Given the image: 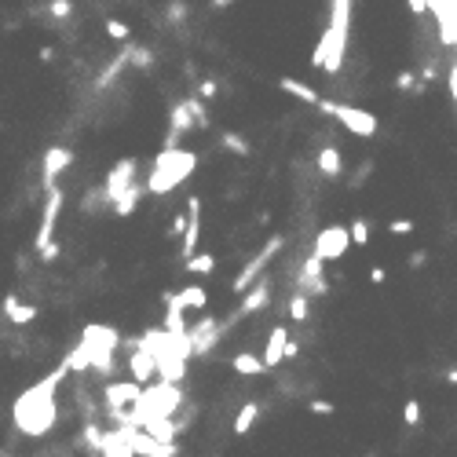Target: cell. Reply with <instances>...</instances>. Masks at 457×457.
<instances>
[{"label":"cell","mask_w":457,"mask_h":457,"mask_svg":"<svg viewBox=\"0 0 457 457\" xmlns=\"http://www.w3.org/2000/svg\"><path fill=\"white\" fill-rule=\"evenodd\" d=\"M66 374H70V369L59 366L51 377H44L40 384H34L23 399L15 402V424L26 435H40V432H48L51 424H55V388H59V380Z\"/></svg>","instance_id":"cell-1"},{"label":"cell","mask_w":457,"mask_h":457,"mask_svg":"<svg viewBox=\"0 0 457 457\" xmlns=\"http://www.w3.org/2000/svg\"><path fill=\"white\" fill-rule=\"evenodd\" d=\"M352 4H333V23L322 34V40L311 51V66H326L329 77H340L344 66V51H348V23H352Z\"/></svg>","instance_id":"cell-2"},{"label":"cell","mask_w":457,"mask_h":457,"mask_svg":"<svg viewBox=\"0 0 457 457\" xmlns=\"http://www.w3.org/2000/svg\"><path fill=\"white\" fill-rule=\"evenodd\" d=\"M198 168V157L190 151H161L154 157V168H151V179H146V190L151 194H168L176 183H183V179Z\"/></svg>","instance_id":"cell-3"},{"label":"cell","mask_w":457,"mask_h":457,"mask_svg":"<svg viewBox=\"0 0 457 457\" xmlns=\"http://www.w3.org/2000/svg\"><path fill=\"white\" fill-rule=\"evenodd\" d=\"M121 344V333L110 326H88L84 329V340L81 348L92 355V366L99 369V374H110L114 369V348Z\"/></svg>","instance_id":"cell-4"},{"label":"cell","mask_w":457,"mask_h":457,"mask_svg":"<svg viewBox=\"0 0 457 457\" xmlns=\"http://www.w3.org/2000/svg\"><path fill=\"white\" fill-rule=\"evenodd\" d=\"M318 110L329 114V118H337L352 135H358V140H374L377 129H380L374 114H369V110H358V106H344V103H329V99H322V103H318Z\"/></svg>","instance_id":"cell-5"},{"label":"cell","mask_w":457,"mask_h":457,"mask_svg":"<svg viewBox=\"0 0 457 457\" xmlns=\"http://www.w3.org/2000/svg\"><path fill=\"white\" fill-rule=\"evenodd\" d=\"M282 246H285V238H282V235H271V238H267V246H263L257 257H252L246 267L238 271V278H235V285H231V289H235V293H249V285H252V282H260L263 267H267V263L274 260V252H278Z\"/></svg>","instance_id":"cell-6"},{"label":"cell","mask_w":457,"mask_h":457,"mask_svg":"<svg viewBox=\"0 0 457 457\" xmlns=\"http://www.w3.org/2000/svg\"><path fill=\"white\" fill-rule=\"evenodd\" d=\"M348 249H352V235H348V227H340V223H329V227L318 231L311 252L326 263V260H340Z\"/></svg>","instance_id":"cell-7"},{"label":"cell","mask_w":457,"mask_h":457,"mask_svg":"<svg viewBox=\"0 0 457 457\" xmlns=\"http://www.w3.org/2000/svg\"><path fill=\"white\" fill-rule=\"evenodd\" d=\"M132 187H135V161H132V157H121V161L114 165V172L106 176V190H103V198L114 205V201H118L121 194H129Z\"/></svg>","instance_id":"cell-8"},{"label":"cell","mask_w":457,"mask_h":457,"mask_svg":"<svg viewBox=\"0 0 457 457\" xmlns=\"http://www.w3.org/2000/svg\"><path fill=\"white\" fill-rule=\"evenodd\" d=\"M59 209H62V190L51 187L48 205H44V220H40V231H37V252H44L51 246V231H55V223H59Z\"/></svg>","instance_id":"cell-9"},{"label":"cell","mask_w":457,"mask_h":457,"mask_svg":"<svg viewBox=\"0 0 457 457\" xmlns=\"http://www.w3.org/2000/svg\"><path fill=\"white\" fill-rule=\"evenodd\" d=\"M165 304L176 311H205L209 307V293L201 285H183L179 293H165Z\"/></svg>","instance_id":"cell-10"},{"label":"cell","mask_w":457,"mask_h":457,"mask_svg":"<svg viewBox=\"0 0 457 457\" xmlns=\"http://www.w3.org/2000/svg\"><path fill=\"white\" fill-rule=\"evenodd\" d=\"M198 238H201V198L187 201V235H183V257H198Z\"/></svg>","instance_id":"cell-11"},{"label":"cell","mask_w":457,"mask_h":457,"mask_svg":"<svg viewBox=\"0 0 457 457\" xmlns=\"http://www.w3.org/2000/svg\"><path fill=\"white\" fill-rule=\"evenodd\" d=\"M143 399V391H140V384H110L106 388V406H110V413L118 421H125V413H121V406H129V402H140ZM129 424V421H125Z\"/></svg>","instance_id":"cell-12"},{"label":"cell","mask_w":457,"mask_h":457,"mask_svg":"<svg viewBox=\"0 0 457 457\" xmlns=\"http://www.w3.org/2000/svg\"><path fill=\"white\" fill-rule=\"evenodd\" d=\"M132 454H143V457H176L179 446L176 443H157L146 432H132Z\"/></svg>","instance_id":"cell-13"},{"label":"cell","mask_w":457,"mask_h":457,"mask_svg":"<svg viewBox=\"0 0 457 457\" xmlns=\"http://www.w3.org/2000/svg\"><path fill=\"white\" fill-rule=\"evenodd\" d=\"M271 300V278H260L252 289L241 296V304H238V315H252V311H263Z\"/></svg>","instance_id":"cell-14"},{"label":"cell","mask_w":457,"mask_h":457,"mask_svg":"<svg viewBox=\"0 0 457 457\" xmlns=\"http://www.w3.org/2000/svg\"><path fill=\"white\" fill-rule=\"evenodd\" d=\"M285 348H289V333H285V326H274L271 337H267V352H263V366H267V369L282 366Z\"/></svg>","instance_id":"cell-15"},{"label":"cell","mask_w":457,"mask_h":457,"mask_svg":"<svg viewBox=\"0 0 457 457\" xmlns=\"http://www.w3.org/2000/svg\"><path fill=\"white\" fill-rule=\"evenodd\" d=\"M129 369H132V384H143V380H151L157 374V358L151 352H143V348H135L129 358Z\"/></svg>","instance_id":"cell-16"},{"label":"cell","mask_w":457,"mask_h":457,"mask_svg":"<svg viewBox=\"0 0 457 457\" xmlns=\"http://www.w3.org/2000/svg\"><path fill=\"white\" fill-rule=\"evenodd\" d=\"M70 161H73V154L66 151V146H51V151L44 154V183H48V190L55 187V176L62 172V168H70Z\"/></svg>","instance_id":"cell-17"},{"label":"cell","mask_w":457,"mask_h":457,"mask_svg":"<svg viewBox=\"0 0 457 457\" xmlns=\"http://www.w3.org/2000/svg\"><path fill=\"white\" fill-rule=\"evenodd\" d=\"M315 168H318L326 179H337L340 172H344V157H340L337 146H322V151H318V157H315Z\"/></svg>","instance_id":"cell-18"},{"label":"cell","mask_w":457,"mask_h":457,"mask_svg":"<svg viewBox=\"0 0 457 457\" xmlns=\"http://www.w3.org/2000/svg\"><path fill=\"white\" fill-rule=\"evenodd\" d=\"M278 88H282L285 95H293V99L307 103V106H318V103H322V95H318L311 84H304V81H296V77H282V81H278Z\"/></svg>","instance_id":"cell-19"},{"label":"cell","mask_w":457,"mask_h":457,"mask_svg":"<svg viewBox=\"0 0 457 457\" xmlns=\"http://www.w3.org/2000/svg\"><path fill=\"white\" fill-rule=\"evenodd\" d=\"M231 369H235V374H241V377H260V374H267L263 358L252 355V352H238L235 358H231Z\"/></svg>","instance_id":"cell-20"},{"label":"cell","mask_w":457,"mask_h":457,"mask_svg":"<svg viewBox=\"0 0 457 457\" xmlns=\"http://www.w3.org/2000/svg\"><path fill=\"white\" fill-rule=\"evenodd\" d=\"M4 311H8V318H12V322H18V326H23V322H34V318H37V307L18 304L15 296H8V300H4Z\"/></svg>","instance_id":"cell-21"},{"label":"cell","mask_w":457,"mask_h":457,"mask_svg":"<svg viewBox=\"0 0 457 457\" xmlns=\"http://www.w3.org/2000/svg\"><path fill=\"white\" fill-rule=\"evenodd\" d=\"M285 315H289L293 322H304V318L311 315V300H307V296L296 289V293L289 296V304H285Z\"/></svg>","instance_id":"cell-22"},{"label":"cell","mask_w":457,"mask_h":457,"mask_svg":"<svg viewBox=\"0 0 457 457\" xmlns=\"http://www.w3.org/2000/svg\"><path fill=\"white\" fill-rule=\"evenodd\" d=\"M257 417H260V406L257 402H246V406L238 410V417H235V435H246L252 424H257Z\"/></svg>","instance_id":"cell-23"},{"label":"cell","mask_w":457,"mask_h":457,"mask_svg":"<svg viewBox=\"0 0 457 457\" xmlns=\"http://www.w3.org/2000/svg\"><path fill=\"white\" fill-rule=\"evenodd\" d=\"M220 143H223V151H231V154H238V157H249L252 154V146L241 140L238 132H220Z\"/></svg>","instance_id":"cell-24"},{"label":"cell","mask_w":457,"mask_h":457,"mask_svg":"<svg viewBox=\"0 0 457 457\" xmlns=\"http://www.w3.org/2000/svg\"><path fill=\"white\" fill-rule=\"evenodd\" d=\"M129 66H135V70H154V55H151V48H143V44H129Z\"/></svg>","instance_id":"cell-25"},{"label":"cell","mask_w":457,"mask_h":457,"mask_svg":"<svg viewBox=\"0 0 457 457\" xmlns=\"http://www.w3.org/2000/svg\"><path fill=\"white\" fill-rule=\"evenodd\" d=\"M187 271L190 274H212L216 271V257H212V252H198L194 260H187Z\"/></svg>","instance_id":"cell-26"},{"label":"cell","mask_w":457,"mask_h":457,"mask_svg":"<svg viewBox=\"0 0 457 457\" xmlns=\"http://www.w3.org/2000/svg\"><path fill=\"white\" fill-rule=\"evenodd\" d=\"M348 235H352V246H358V249H363V246H369V220H363V216H358V220H352Z\"/></svg>","instance_id":"cell-27"},{"label":"cell","mask_w":457,"mask_h":457,"mask_svg":"<svg viewBox=\"0 0 457 457\" xmlns=\"http://www.w3.org/2000/svg\"><path fill=\"white\" fill-rule=\"evenodd\" d=\"M187 106H190V118H194V125H198V129H209V110H205V103H201L198 99V95H194V99H187Z\"/></svg>","instance_id":"cell-28"},{"label":"cell","mask_w":457,"mask_h":457,"mask_svg":"<svg viewBox=\"0 0 457 457\" xmlns=\"http://www.w3.org/2000/svg\"><path fill=\"white\" fill-rule=\"evenodd\" d=\"M402 424H406V428H417L421 424V399H406V406H402Z\"/></svg>","instance_id":"cell-29"},{"label":"cell","mask_w":457,"mask_h":457,"mask_svg":"<svg viewBox=\"0 0 457 457\" xmlns=\"http://www.w3.org/2000/svg\"><path fill=\"white\" fill-rule=\"evenodd\" d=\"M106 34H110L114 40H129V26L118 23V18H106Z\"/></svg>","instance_id":"cell-30"},{"label":"cell","mask_w":457,"mask_h":457,"mask_svg":"<svg viewBox=\"0 0 457 457\" xmlns=\"http://www.w3.org/2000/svg\"><path fill=\"white\" fill-rule=\"evenodd\" d=\"M307 410H311V413H318V417H329V413H333L337 406H333L329 399H311V402H307Z\"/></svg>","instance_id":"cell-31"},{"label":"cell","mask_w":457,"mask_h":457,"mask_svg":"<svg viewBox=\"0 0 457 457\" xmlns=\"http://www.w3.org/2000/svg\"><path fill=\"white\" fill-rule=\"evenodd\" d=\"M413 84H417V73H413V70H399V77H395V88H399V92H410Z\"/></svg>","instance_id":"cell-32"},{"label":"cell","mask_w":457,"mask_h":457,"mask_svg":"<svg viewBox=\"0 0 457 457\" xmlns=\"http://www.w3.org/2000/svg\"><path fill=\"white\" fill-rule=\"evenodd\" d=\"M198 92H201V95H198L201 103H205V99H216V81H209V77H205V81L198 84Z\"/></svg>","instance_id":"cell-33"},{"label":"cell","mask_w":457,"mask_h":457,"mask_svg":"<svg viewBox=\"0 0 457 457\" xmlns=\"http://www.w3.org/2000/svg\"><path fill=\"white\" fill-rule=\"evenodd\" d=\"M388 231H391V235H410V231H413V220H391Z\"/></svg>","instance_id":"cell-34"},{"label":"cell","mask_w":457,"mask_h":457,"mask_svg":"<svg viewBox=\"0 0 457 457\" xmlns=\"http://www.w3.org/2000/svg\"><path fill=\"white\" fill-rule=\"evenodd\" d=\"M369 172H374V161H363V165H358V172L352 176V187H358V183H363V179L369 176Z\"/></svg>","instance_id":"cell-35"},{"label":"cell","mask_w":457,"mask_h":457,"mask_svg":"<svg viewBox=\"0 0 457 457\" xmlns=\"http://www.w3.org/2000/svg\"><path fill=\"white\" fill-rule=\"evenodd\" d=\"M73 12V4H66V0H55V4H51V15H55V18H66Z\"/></svg>","instance_id":"cell-36"},{"label":"cell","mask_w":457,"mask_h":457,"mask_svg":"<svg viewBox=\"0 0 457 457\" xmlns=\"http://www.w3.org/2000/svg\"><path fill=\"white\" fill-rule=\"evenodd\" d=\"M428 263V252L424 249H417V252H410V271H417V267H424Z\"/></svg>","instance_id":"cell-37"},{"label":"cell","mask_w":457,"mask_h":457,"mask_svg":"<svg viewBox=\"0 0 457 457\" xmlns=\"http://www.w3.org/2000/svg\"><path fill=\"white\" fill-rule=\"evenodd\" d=\"M388 282V271L384 267H369V285H384Z\"/></svg>","instance_id":"cell-38"},{"label":"cell","mask_w":457,"mask_h":457,"mask_svg":"<svg viewBox=\"0 0 457 457\" xmlns=\"http://www.w3.org/2000/svg\"><path fill=\"white\" fill-rule=\"evenodd\" d=\"M183 12H187V4H168V18H172V23H183L187 18Z\"/></svg>","instance_id":"cell-39"},{"label":"cell","mask_w":457,"mask_h":457,"mask_svg":"<svg viewBox=\"0 0 457 457\" xmlns=\"http://www.w3.org/2000/svg\"><path fill=\"white\" fill-rule=\"evenodd\" d=\"M168 235H172V238H176V235H187V216H176L172 227H168Z\"/></svg>","instance_id":"cell-40"},{"label":"cell","mask_w":457,"mask_h":457,"mask_svg":"<svg viewBox=\"0 0 457 457\" xmlns=\"http://www.w3.org/2000/svg\"><path fill=\"white\" fill-rule=\"evenodd\" d=\"M446 384H457V366L446 369Z\"/></svg>","instance_id":"cell-41"}]
</instances>
